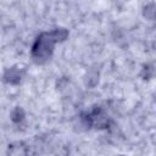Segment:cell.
Segmentation results:
<instances>
[{
  "instance_id": "obj_1",
  "label": "cell",
  "mask_w": 156,
  "mask_h": 156,
  "mask_svg": "<svg viewBox=\"0 0 156 156\" xmlns=\"http://www.w3.org/2000/svg\"><path fill=\"white\" fill-rule=\"evenodd\" d=\"M66 32L65 30H52L50 33H44L41 34L38 40L35 41L34 46H33V56L37 60H45L50 56L54 44L57 40H61L66 37Z\"/></svg>"
}]
</instances>
